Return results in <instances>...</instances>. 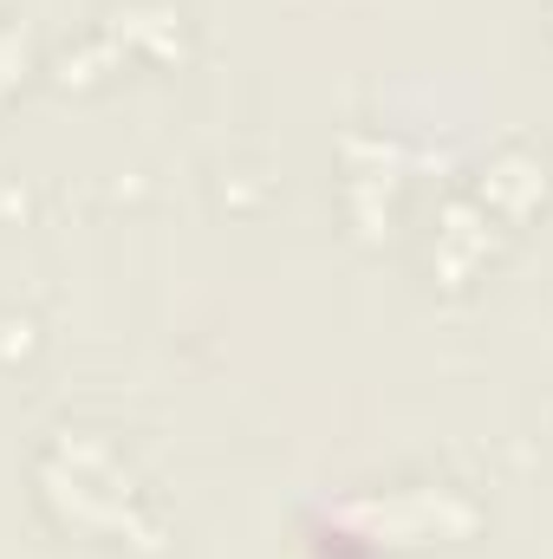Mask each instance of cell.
Instances as JSON below:
<instances>
[{
	"label": "cell",
	"instance_id": "obj_1",
	"mask_svg": "<svg viewBox=\"0 0 553 559\" xmlns=\"http://www.w3.org/2000/svg\"><path fill=\"white\" fill-rule=\"evenodd\" d=\"M39 488H46L52 514L72 527L138 534V481L98 429H59L39 462Z\"/></svg>",
	"mask_w": 553,
	"mask_h": 559
},
{
	"label": "cell",
	"instance_id": "obj_2",
	"mask_svg": "<svg viewBox=\"0 0 553 559\" xmlns=\"http://www.w3.org/2000/svg\"><path fill=\"white\" fill-rule=\"evenodd\" d=\"M548 202V156L541 150H502L489 169H482V209H502V215H528Z\"/></svg>",
	"mask_w": 553,
	"mask_h": 559
},
{
	"label": "cell",
	"instance_id": "obj_3",
	"mask_svg": "<svg viewBox=\"0 0 553 559\" xmlns=\"http://www.w3.org/2000/svg\"><path fill=\"white\" fill-rule=\"evenodd\" d=\"M475 222H482V202H456V209H443V228H436V248H430V261H436L443 286H462V280L489 261V235H469Z\"/></svg>",
	"mask_w": 553,
	"mask_h": 559
},
{
	"label": "cell",
	"instance_id": "obj_4",
	"mask_svg": "<svg viewBox=\"0 0 553 559\" xmlns=\"http://www.w3.org/2000/svg\"><path fill=\"white\" fill-rule=\"evenodd\" d=\"M13 79H20V33L0 20V92H7Z\"/></svg>",
	"mask_w": 553,
	"mask_h": 559
},
{
	"label": "cell",
	"instance_id": "obj_5",
	"mask_svg": "<svg viewBox=\"0 0 553 559\" xmlns=\"http://www.w3.org/2000/svg\"><path fill=\"white\" fill-rule=\"evenodd\" d=\"M548 13H553V0H548Z\"/></svg>",
	"mask_w": 553,
	"mask_h": 559
}]
</instances>
